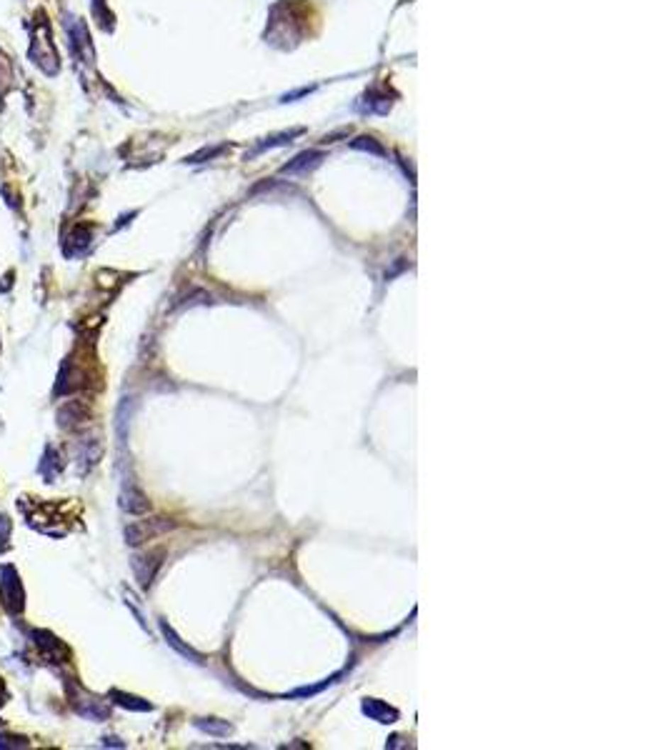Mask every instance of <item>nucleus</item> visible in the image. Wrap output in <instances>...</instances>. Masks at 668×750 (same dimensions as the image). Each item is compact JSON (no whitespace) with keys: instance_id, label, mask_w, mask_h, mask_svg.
I'll return each instance as SVG.
<instances>
[{"instance_id":"obj_11","label":"nucleus","mask_w":668,"mask_h":750,"mask_svg":"<svg viewBox=\"0 0 668 750\" xmlns=\"http://www.w3.org/2000/svg\"><path fill=\"white\" fill-rule=\"evenodd\" d=\"M111 700L126 710H135V713H150V710H153V705H150L148 700H143V698H138V695H130V693H123V690H111Z\"/></svg>"},{"instance_id":"obj_19","label":"nucleus","mask_w":668,"mask_h":750,"mask_svg":"<svg viewBox=\"0 0 668 750\" xmlns=\"http://www.w3.org/2000/svg\"><path fill=\"white\" fill-rule=\"evenodd\" d=\"M366 140H368V143H361V140H355V148H368V150H373V153H378V155H383V148H381V145H376V143H373V138H366Z\"/></svg>"},{"instance_id":"obj_3","label":"nucleus","mask_w":668,"mask_h":750,"mask_svg":"<svg viewBox=\"0 0 668 750\" xmlns=\"http://www.w3.org/2000/svg\"><path fill=\"white\" fill-rule=\"evenodd\" d=\"M163 558H165L163 550H148V553L133 555L130 568H133V576H135V581H138L140 588L153 586L155 576H158L160 566H163Z\"/></svg>"},{"instance_id":"obj_15","label":"nucleus","mask_w":668,"mask_h":750,"mask_svg":"<svg viewBox=\"0 0 668 750\" xmlns=\"http://www.w3.org/2000/svg\"><path fill=\"white\" fill-rule=\"evenodd\" d=\"M101 455H103V448H101V443H98L96 438L85 440L83 448H80V460H78V463H83V468H80V471H83V473L91 471L93 465L101 460Z\"/></svg>"},{"instance_id":"obj_2","label":"nucleus","mask_w":668,"mask_h":750,"mask_svg":"<svg viewBox=\"0 0 668 750\" xmlns=\"http://www.w3.org/2000/svg\"><path fill=\"white\" fill-rule=\"evenodd\" d=\"M0 603L11 615H21L26 610V591L13 566L0 568Z\"/></svg>"},{"instance_id":"obj_12","label":"nucleus","mask_w":668,"mask_h":750,"mask_svg":"<svg viewBox=\"0 0 668 750\" xmlns=\"http://www.w3.org/2000/svg\"><path fill=\"white\" fill-rule=\"evenodd\" d=\"M88 245H91V230H88V228H75V230L70 233V238L65 240L63 250L68 258H73V255H78V253H85Z\"/></svg>"},{"instance_id":"obj_17","label":"nucleus","mask_w":668,"mask_h":750,"mask_svg":"<svg viewBox=\"0 0 668 750\" xmlns=\"http://www.w3.org/2000/svg\"><path fill=\"white\" fill-rule=\"evenodd\" d=\"M60 468H63V463H58V460H55V450L48 448L45 450V458H43V463H40V473L48 478V483H53L55 473H58Z\"/></svg>"},{"instance_id":"obj_8","label":"nucleus","mask_w":668,"mask_h":750,"mask_svg":"<svg viewBox=\"0 0 668 750\" xmlns=\"http://www.w3.org/2000/svg\"><path fill=\"white\" fill-rule=\"evenodd\" d=\"M70 703H73V708L88 720L108 718V708L101 700H96V698H80V695H73V693H70Z\"/></svg>"},{"instance_id":"obj_7","label":"nucleus","mask_w":668,"mask_h":750,"mask_svg":"<svg viewBox=\"0 0 668 750\" xmlns=\"http://www.w3.org/2000/svg\"><path fill=\"white\" fill-rule=\"evenodd\" d=\"M85 415H88V408H85L83 403H80V401H68V403H63V405H60V410H58V415H55V418H58L60 428L70 430V428H75V425L83 423Z\"/></svg>"},{"instance_id":"obj_9","label":"nucleus","mask_w":668,"mask_h":750,"mask_svg":"<svg viewBox=\"0 0 668 750\" xmlns=\"http://www.w3.org/2000/svg\"><path fill=\"white\" fill-rule=\"evenodd\" d=\"M158 628H160V633H163L165 643H168L170 648L175 650V653H181L183 658H188V661H193V663H203V661H201V655H198L193 648H188V645L183 643V640L178 638V635H175V630L170 628V625L165 623V620H158Z\"/></svg>"},{"instance_id":"obj_6","label":"nucleus","mask_w":668,"mask_h":750,"mask_svg":"<svg viewBox=\"0 0 668 750\" xmlns=\"http://www.w3.org/2000/svg\"><path fill=\"white\" fill-rule=\"evenodd\" d=\"M361 710L371 720H378V723H383V725H391V723H396V720H398V710L391 708L388 703L378 700V698H366V700H363V705H361Z\"/></svg>"},{"instance_id":"obj_20","label":"nucleus","mask_w":668,"mask_h":750,"mask_svg":"<svg viewBox=\"0 0 668 750\" xmlns=\"http://www.w3.org/2000/svg\"><path fill=\"white\" fill-rule=\"evenodd\" d=\"M103 745H108V748H123V743L118 738H106L103 740Z\"/></svg>"},{"instance_id":"obj_5","label":"nucleus","mask_w":668,"mask_h":750,"mask_svg":"<svg viewBox=\"0 0 668 750\" xmlns=\"http://www.w3.org/2000/svg\"><path fill=\"white\" fill-rule=\"evenodd\" d=\"M121 508L126 513H130V515H145V513L150 510V500L148 496H145L143 491H140L135 483L128 478L126 483H123L121 488Z\"/></svg>"},{"instance_id":"obj_13","label":"nucleus","mask_w":668,"mask_h":750,"mask_svg":"<svg viewBox=\"0 0 668 750\" xmlns=\"http://www.w3.org/2000/svg\"><path fill=\"white\" fill-rule=\"evenodd\" d=\"M33 638H35L38 648L45 650V655H48V658H53V661H60V653L68 655V650L63 648V643H60L58 638H53L50 633H45V630H35V633H33Z\"/></svg>"},{"instance_id":"obj_21","label":"nucleus","mask_w":668,"mask_h":750,"mask_svg":"<svg viewBox=\"0 0 668 750\" xmlns=\"http://www.w3.org/2000/svg\"><path fill=\"white\" fill-rule=\"evenodd\" d=\"M93 8H96V16H101V8H103V0H93Z\"/></svg>"},{"instance_id":"obj_16","label":"nucleus","mask_w":668,"mask_h":750,"mask_svg":"<svg viewBox=\"0 0 668 750\" xmlns=\"http://www.w3.org/2000/svg\"><path fill=\"white\" fill-rule=\"evenodd\" d=\"M133 398H123V403L118 405V438L121 443H126V435H128V423H130V415H133Z\"/></svg>"},{"instance_id":"obj_10","label":"nucleus","mask_w":668,"mask_h":750,"mask_svg":"<svg viewBox=\"0 0 668 750\" xmlns=\"http://www.w3.org/2000/svg\"><path fill=\"white\" fill-rule=\"evenodd\" d=\"M321 158H323V153H318V150H306V153L296 155V158H293L288 165H283V170H281V173H288V175L306 173V170L316 168V165L321 163Z\"/></svg>"},{"instance_id":"obj_14","label":"nucleus","mask_w":668,"mask_h":750,"mask_svg":"<svg viewBox=\"0 0 668 750\" xmlns=\"http://www.w3.org/2000/svg\"><path fill=\"white\" fill-rule=\"evenodd\" d=\"M196 728L203 730V733L213 735V738H228L233 733V725L228 720H218V718H198L196 720Z\"/></svg>"},{"instance_id":"obj_4","label":"nucleus","mask_w":668,"mask_h":750,"mask_svg":"<svg viewBox=\"0 0 668 750\" xmlns=\"http://www.w3.org/2000/svg\"><path fill=\"white\" fill-rule=\"evenodd\" d=\"M173 528V523H168V520H135V523H128L126 525V543L130 545V548H138V545H143L145 540H150L153 535L163 533V530H170Z\"/></svg>"},{"instance_id":"obj_1","label":"nucleus","mask_w":668,"mask_h":750,"mask_svg":"<svg viewBox=\"0 0 668 750\" xmlns=\"http://www.w3.org/2000/svg\"><path fill=\"white\" fill-rule=\"evenodd\" d=\"M28 55H30V60L45 75L60 73V55H58V48H55L53 33H50V23L43 11L35 16V28H33V40H30Z\"/></svg>"},{"instance_id":"obj_18","label":"nucleus","mask_w":668,"mask_h":750,"mask_svg":"<svg viewBox=\"0 0 668 750\" xmlns=\"http://www.w3.org/2000/svg\"><path fill=\"white\" fill-rule=\"evenodd\" d=\"M0 748H3V750L28 748V740L21 738V735H0Z\"/></svg>"}]
</instances>
